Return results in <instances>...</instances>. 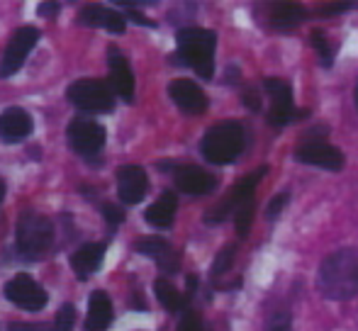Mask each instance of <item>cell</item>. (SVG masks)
<instances>
[{"label": "cell", "instance_id": "cell-34", "mask_svg": "<svg viewBox=\"0 0 358 331\" xmlns=\"http://www.w3.org/2000/svg\"><path fill=\"white\" fill-rule=\"evenodd\" d=\"M57 10H59V3H42L39 5V15H42V17H52Z\"/></svg>", "mask_w": 358, "mask_h": 331}, {"label": "cell", "instance_id": "cell-10", "mask_svg": "<svg viewBox=\"0 0 358 331\" xmlns=\"http://www.w3.org/2000/svg\"><path fill=\"white\" fill-rule=\"evenodd\" d=\"M5 297L17 307L27 309V312H39L47 304V293L44 288L29 275H15L8 285H5Z\"/></svg>", "mask_w": 358, "mask_h": 331}, {"label": "cell", "instance_id": "cell-8", "mask_svg": "<svg viewBox=\"0 0 358 331\" xmlns=\"http://www.w3.org/2000/svg\"><path fill=\"white\" fill-rule=\"evenodd\" d=\"M37 42H39L37 27H20L13 34V39L8 42V47H5L3 59H0V78H10L13 73H17Z\"/></svg>", "mask_w": 358, "mask_h": 331}, {"label": "cell", "instance_id": "cell-11", "mask_svg": "<svg viewBox=\"0 0 358 331\" xmlns=\"http://www.w3.org/2000/svg\"><path fill=\"white\" fill-rule=\"evenodd\" d=\"M69 144L76 154L93 156L105 147V127L93 119H73L69 124Z\"/></svg>", "mask_w": 358, "mask_h": 331}, {"label": "cell", "instance_id": "cell-28", "mask_svg": "<svg viewBox=\"0 0 358 331\" xmlns=\"http://www.w3.org/2000/svg\"><path fill=\"white\" fill-rule=\"evenodd\" d=\"M234 253H236V247H227V249H222V253L217 256V260H215V268H213V275L217 278L220 273H224L227 268L231 265V260H234Z\"/></svg>", "mask_w": 358, "mask_h": 331}, {"label": "cell", "instance_id": "cell-13", "mask_svg": "<svg viewBox=\"0 0 358 331\" xmlns=\"http://www.w3.org/2000/svg\"><path fill=\"white\" fill-rule=\"evenodd\" d=\"M108 64H110V90H113L115 95H120L122 100H127V103H132V98H134V73H132V68H129L124 54L117 52L115 47H110Z\"/></svg>", "mask_w": 358, "mask_h": 331}, {"label": "cell", "instance_id": "cell-1", "mask_svg": "<svg viewBox=\"0 0 358 331\" xmlns=\"http://www.w3.org/2000/svg\"><path fill=\"white\" fill-rule=\"evenodd\" d=\"M317 288L327 300H354L358 295V249L327 256L317 273Z\"/></svg>", "mask_w": 358, "mask_h": 331}, {"label": "cell", "instance_id": "cell-4", "mask_svg": "<svg viewBox=\"0 0 358 331\" xmlns=\"http://www.w3.org/2000/svg\"><path fill=\"white\" fill-rule=\"evenodd\" d=\"M17 251L27 258H37L54 242V227L42 214H22L17 222Z\"/></svg>", "mask_w": 358, "mask_h": 331}, {"label": "cell", "instance_id": "cell-30", "mask_svg": "<svg viewBox=\"0 0 358 331\" xmlns=\"http://www.w3.org/2000/svg\"><path fill=\"white\" fill-rule=\"evenodd\" d=\"M285 205H287V193H278L273 200L268 203V207H266V217L268 219H275L280 212L285 209Z\"/></svg>", "mask_w": 358, "mask_h": 331}, {"label": "cell", "instance_id": "cell-3", "mask_svg": "<svg viewBox=\"0 0 358 331\" xmlns=\"http://www.w3.org/2000/svg\"><path fill=\"white\" fill-rule=\"evenodd\" d=\"M246 147V132L239 122H220L208 129L200 144V152L210 163L227 166L234 163Z\"/></svg>", "mask_w": 358, "mask_h": 331}, {"label": "cell", "instance_id": "cell-21", "mask_svg": "<svg viewBox=\"0 0 358 331\" xmlns=\"http://www.w3.org/2000/svg\"><path fill=\"white\" fill-rule=\"evenodd\" d=\"M305 15L307 13L297 3H275L271 5L268 24L273 29H280V32H290V29H295L305 20Z\"/></svg>", "mask_w": 358, "mask_h": 331}, {"label": "cell", "instance_id": "cell-31", "mask_svg": "<svg viewBox=\"0 0 358 331\" xmlns=\"http://www.w3.org/2000/svg\"><path fill=\"white\" fill-rule=\"evenodd\" d=\"M103 212H105V219H108L110 224H122V222H124V212L117 207V205L105 203V205H103Z\"/></svg>", "mask_w": 358, "mask_h": 331}, {"label": "cell", "instance_id": "cell-20", "mask_svg": "<svg viewBox=\"0 0 358 331\" xmlns=\"http://www.w3.org/2000/svg\"><path fill=\"white\" fill-rule=\"evenodd\" d=\"M176 209H178V198H176V193L166 190V193L161 195V198L156 200V203L151 205L149 209H146L144 217H146V222H149L151 227H156V229H169L171 224H173Z\"/></svg>", "mask_w": 358, "mask_h": 331}, {"label": "cell", "instance_id": "cell-6", "mask_svg": "<svg viewBox=\"0 0 358 331\" xmlns=\"http://www.w3.org/2000/svg\"><path fill=\"white\" fill-rule=\"evenodd\" d=\"M295 159L300 163H310L324 170H341L344 168V154L331 147L324 137H310L307 134L295 149Z\"/></svg>", "mask_w": 358, "mask_h": 331}, {"label": "cell", "instance_id": "cell-2", "mask_svg": "<svg viewBox=\"0 0 358 331\" xmlns=\"http://www.w3.org/2000/svg\"><path fill=\"white\" fill-rule=\"evenodd\" d=\"M178 59L190 66L200 78L210 81L215 73V47L217 34L203 27H183L178 29Z\"/></svg>", "mask_w": 358, "mask_h": 331}, {"label": "cell", "instance_id": "cell-23", "mask_svg": "<svg viewBox=\"0 0 358 331\" xmlns=\"http://www.w3.org/2000/svg\"><path fill=\"white\" fill-rule=\"evenodd\" d=\"M154 293H156V297H159V302L164 304L169 312H183L185 309V295H180L178 290L173 288V283H169L166 278H159L154 283Z\"/></svg>", "mask_w": 358, "mask_h": 331}, {"label": "cell", "instance_id": "cell-14", "mask_svg": "<svg viewBox=\"0 0 358 331\" xmlns=\"http://www.w3.org/2000/svg\"><path fill=\"white\" fill-rule=\"evenodd\" d=\"M149 178L139 166H122L117 170V195L124 205H137L146 195Z\"/></svg>", "mask_w": 358, "mask_h": 331}, {"label": "cell", "instance_id": "cell-32", "mask_svg": "<svg viewBox=\"0 0 358 331\" xmlns=\"http://www.w3.org/2000/svg\"><path fill=\"white\" fill-rule=\"evenodd\" d=\"M8 331H52L47 324H10Z\"/></svg>", "mask_w": 358, "mask_h": 331}, {"label": "cell", "instance_id": "cell-37", "mask_svg": "<svg viewBox=\"0 0 358 331\" xmlns=\"http://www.w3.org/2000/svg\"><path fill=\"white\" fill-rule=\"evenodd\" d=\"M356 110H358V83H356Z\"/></svg>", "mask_w": 358, "mask_h": 331}, {"label": "cell", "instance_id": "cell-9", "mask_svg": "<svg viewBox=\"0 0 358 331\" xmlns=\"http://www.w3.org/2000/svg\"><path fill=\"white\" fill-rule=\"evenodd\" d=\"M268 173V168H259L254 170V173L244 175V178L239 180V183L234 185V190L229 193V198L224 200V203L220 205V207H215L210 214H205V222L208 224H217L222 222V219L227 217V214L236 212V209L241 207L244 203H249V200H254V193H256V185H259L261 175Z\"/></svg>", "mask_w": 358, "mask_h": 331}, {"label": "cell", "instance_id": "cell-26", "mask_svg": "<svg viewBox=\"0 0 358 331\" xmlns=\"http://www.w3.org/2000/svg\"><path fill=\"white\" fill-rule=\"evenodd\" d=\"M266 331H295V329H292L290 312H285V309H278V312L271 314L268 322H266Z\"/></svg>", "mask_w": 358, "mask_h": 331}, {"label": "cell", "instance_id": "cell-7", "mask_svg": "<svg viewBox=\"0 0 358 331\" xmlns=\"http://www.w3.org/2000/svg\"><path fill=\"white\" fill-rule=\"evenodd\" d=\"M266 93L271 95V110H268V122L273 127H285L295 117H302L307 112L295 110V100H292V88L285 78H266L264 81Z\"/></svg>", "mask_w": 358, "mask_h": 331}, {"label": "cell", "instance_id": "cell-12", "mask_svg": "<svg viewBox=\"0 0 358 331\" xmlns=\"http://www.w3.org/2000/svg\"><path fill=\"white\" fill-rule=\"evenodd\" d=\"M169 95L188 115H203L208 110V95H205V90L195 81H188V78H178V81L171 83Z\"/></svg>", "mask_w": 358, "mask_h": 331}, {"label": "cell", "instance_id": "cell-18", "mask_svg": "<svg viewBox=\"0 0 358 331\" xmlns=\"http://www.w3.org/2000/svg\"><path fill=\"white\" fill-rule=\"evenodd\" d=\"M113 324V302L108 293L95 290L88 302V317H85V331H105Z\"/></svg>", "mask_w": 358, "mask_h": 331}, {"label": "cell", "instance_id": "cell-29", "mask_svg": "<svg viewBox=\"0 0 358 331\" xmlns=\"http://www.w3.org/2000/svg\"><path fill=\"white\" fill-rule=\"evenodd\" d=\"M176 331H205L203 319H200L195 312H183L180 324H178V329H176Z\"/></svg>", "mask_w": 358, "mask_h": 331}, {"label": "cell", "instance_id": "cell-5", "mask_svg": "<svg viewBox=\"0 0 358 331\" xmlns=\"http://www.w3.org/2000/svg\"><path fill=\"white\" fill-rule=\"evenodd\" d=\"M69 100L83 112H113L115 93L108 83L95 78H80L69 88Z\"/></svg>", "mask_w": 358, "mask_h": 331}, {"label": "cell", "instance_id": "cell-25", "mask_svg": "<svg viewBox=\"0 0 358 331\" xmlns=\"http://www.w3.org/2000/svg\"><path fill=\"white\" fill-rule=\"evenodd\" d=\"M312 44H315V49L320 52L322 66L329 68L331 66V59H334V54H331V49H329V44H327V37H324V32H322V29H315V32H312Z\"/></svg>", "mask_w": 358, "mask_h": 331}, {"label": "cell", "instance_id": "cell-33", "mask_svg": "<svg viewBox=\"0 0 358 331\" xmlns=\"http://www.w3.org/2000/svg\"><path fill=\"white\" fill-rule=\"evenodd\" d=\"M244 105H249L251 110H261V103H259V95H256V90L249 88V93H244Z\"/></svg>", "mask_w": 358, "mask_h": 331}, {"label": "cell", "instance_id": "cell-17", "mask_svg": "<svg viewBox=\"0 0 358 331\" xmlns=\"http://www.w3.org/2000/svg\"><path fill=\"white\" fill-rule=\"evenodd\" d=\"M78 22L85 27H105L113 34H122L127 22H124V15L117 13L113 8H103V5H88V8L80 10Z\"/></svg>", "mask_w": 358, "mask_h": 331}, {"label": "cell", "instance_id": "cell-22", "mask_svg": "<svg viewBox=\"0 0 358 331\" xmlns=\"http://www.w3.org/2000/svg\"><path fill=\"white\" fill-rule=\"evenodd\" d=\"M137 251L144 256H151L154 260H159V265L164 270H176L178 268V256L173 253V249L169 247V242L159 237H151V239H144V242L137 244Z\"/></svg>", "mask_w": 358, "mask_h": 331}, {"label": "cell", "instance_id": "cell-24", "mask_svg": "<svg viewBox=\"0 0 358 331\" xmlns=\"http://www.w3.org/2000/svg\"><path fill=\"white\" fill-rule=\"evenodd\" d=\"M254 205L256 200H249V203H244L239 209H236V234H239L241 239H246V234H249L251 229V219H254Z\"/></svg>", "mask_w": 358, "mask_h": 331}, {"label": "cell", "instance_id": "cell-35", "mask_svg": "<svg viewBox=\"0 0 358 331\" xmlns=\"http://www.w3.org/2000/svg\"><path fill=\"white\" fill-rule=\"evenodd\" d=\"M129 17H132L137 24H144V27H154V22H151V20H146L144 15H139L137 10H129Z\"/></svg>", "mask_w": 358, "mask_h": 331}, {"label": "cell", "instance_id": "cell-27", "mask_svg": "<svg viewBox=\"0 0 358 331\" xmlns=\"http://www.w3.org/2000/svg\"><path fill=\"white\" fill-rule=\"evenodd\" d=\"M76 324V309L73 304H64L57 314V324H54V331H73Z\"/></svg>", "mask_w": 358, "mask_h": 331}, {"label": "cell", "instance_id": "cell-15", "mask_svg": "<svg viewBox=\"0 0 358 331\" xmlns=\"http://www.w3.org/2000/svg\"><path fill=\"white\" fill-rule=\"evenodd\" d=\"M173 180L178 185V190H183L188 195H208L217 188L215 175L198 168V166H180V168H176Z\"/></svg>", "mask_w": 358, "mask_h": 331}, {"label": "cell", "instance_id": "cell-36", "mask_svg": "<svg viewBox=\"0 0 358 331\" xmlns=\"http://www.w3.org/2000/svg\"><path fill=\"white\" fill-rule=\"evenodd\" d=\"M3 195H5V183L0 180V203H3Z\"/></svg>", "mask_w": 358, "mask_h": 331}, {"label": "cell", "instance_id": "cell-16", "mask_svg": "<svg viewBox=\"0 0 358 331\" xmlns=\"http://www.w3.org/2000/svg\"><path fill=\"white\" fill-rule=\"evenodd\" d=\"M32 134V117L22 108H8L0 115V139L5 144L22 142L24 137Z\"/></svg>", "mask_w": 358, "mask_h": 331}, {"label": "cell", "instance_id": "cell-19", "mask_svg": "<svg viewBox=\"0 0 358 331\" xmlns=\"http://www.w3.org/2000/svg\"><path fill=\"white\" fill-rule=\"evenodd\" d=\"M103 256H105V244H85V247H80L78 251H73L71 268L76 270V275H78L80 280H85L100 268Z\"/></svg>", "mask_w": 358, "mask_h": 331}]
</instances>
